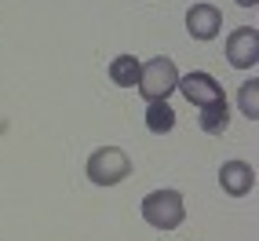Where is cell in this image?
<instances>
[{
  "instance_id": "9c48e42d",
  "label": "cell",
  "mask_w": 259,
  "mask_h": 241,
  "mask_svg": "<svg viewBox=\"0 0 259 241\" xmlns=\"http://www.w3.org/2000/svg\"><path fill=\"white\" fill-rule=\"evenodd\" d=\"M139 77H143V62L135 59V55H117L110 62V81L120 84V88H135Z\"/></svg>"
},
{
  "instance_id": "52a82bcc",
  "label": "cell",
  "mask_w": 259,
  "mask_h": 241,
  "mask_svg": "<svg viewBox=\"0 0 259 241\" xmlns=\"http://www.w3.org/2000/svg\"><path fill=\"white\" fill-rule=\"evenodd\" d=\"M219 186H223L230 197H245V194H252V186H255V172H252V165H245V161H227V165L219 168Z\"/></svg>"
},
{
  "instance_id": "3957f363",
  "label": "cell",
  "mask_w": 259,
  "mask_h": 241,
  "mask_svg": "<svg viewBox=\"0 0 259 241\" xmlns=\"http://www.w3.org/2000/svg\"><path fill=\"white\" fill-rule=\"evenodd\" d=\"M176 84H179V70H176V62H171L168 55H157V59H150V62L143 66V77H139L143 99L157 102V99H164L168 92H176Z\"/></svg>"
},
{
  "instance_id": "6da1fadb",
  "label": "cell",
  "mask_w": 259,
  "mask_h": 241,
  "mask_svg": "<svg viewBox=\"0 0 259 241\" xmlns=\"http://www.w3.org/2000/svg\"><path fill=\"white\" fill-rule=\"evenodd\" d=\"M143 216H146L150 227H157V230H176L186 219L183 194L179 190H153V194H146L143 197Z\"/></svg>"
},
{
  "instance_id": "ba28073f",
  "label": "cell",
  "mask_w": 259,
  "mask_h": 241,
  "mask_svg": "<svg viewBox=\"0 0 259 241\" xmlns=\"http://www.w3.org/2000/svg\"><path fill=\"white\" fill-rule=\"evenodd\" d=\"M201 132H208V135H223L227 132V125H230V102L227 99H215V102H208V106H201Z\"/></svg>"
},
{
  "instance_id": "7a4b0ae2",
  "label": "cell",
  "mask_w": 259,
  "mask_h": 241,
  "mask_svg": "<svg viewBox=\"0 0 259 241\" xmlns=\"http://www.w3.org/2000/svg\"><path fill=\"white\" fill-rule=\"evenodd\" d=\"M128 176H132V161H128V153L117 150V146H102L88 157V179L99 183V186H117Z\"/></svg>"
},
{
  "instance_id": "5b68a950",
  "label": "cell",
  "mask_w": 259,
  "mask_h": 241,
  "mask_svg": "<svg viewBox=\"0 0 259 241\" xmlns=\"http://www.w3.org/2000/svg\"><path fill=\"white\" fill-rule=\"evenodd\" d=\"M179 92L194 102V106H208V102H215V99H227L223 88H219V81L208 77V73H186V77H179Z\"/></svg>"
},
{
  "instance_id": "30bf717a",
  "label": "cell",
  "mask_w": 259,
  "mask_h": 241,
  "mask_svg": "<svg viewBox=\"0 0 259 241\" xmlns=\"http://www.w3.org/2000/svg\"><path fill=\"white\" fill-rule=\"evenodd\" d=\"M146 128H150V132H157V135L171 132V128H176V110H171L164 99L150 102V110H146Z\"/></svg>"
},
{
  "instance_id": "7c38bea8",
  "label": "cell",
  "mask_w": 259,
  "mask_h": 241,
  "mask_svg": "<svg viewBox=\"0 0 259 241\" xmlns=\"http://www.w3.org/2000/svg\"><path fill=\"white\" fill-rule=\"evenodd\" d=\"M237 4H241V8H255V4H259V0H237Z\"/></svg>"
},
{
  "instance_id": "277c9868",
  "label": "cell",
  "mask_w": 259,
  "mask_h": 241,
  "mask_svg": "<svg viewBox=\"0 0 259 241\" xmlns=\"http://www.w3.org/2000/svg\"><path fill=\"white\" fill-rule=\"evenodd\" d=\"M227 59H230V66H237V70H248V66L259 62V33L252 26H241V29L230 33Z\"/></svg>"
},
{
  "instance_id": "8992f818",
  "label": "cell",
  "mask_w": 259,
  "mask_h": 241,
  "mask_svg": "<svg viewBox=\"0 0 259 241\" xmlns=\"http://www.w3.org/2000/svg\"><path fill=\"white\" fill-rule=\"evenodd\" d=\"M219 26H223V15L212 4H194V8L186 11V33L194 41H212L215 33H219Z\"/></svg>"
},
{
  "instance_id": "8fae6325",
  "label": "cell",
  "mask_w": 259,
  "mask_h": 241,
  "mask_svg": "<svg viewBox=\"0 0 259 241\" xmlns=\"http://www.w3.org/2000/svg\"><path fill=\"white\" fill-rule=\"evenodd\" d=\"M237 106H241V113L245 117H259V81H248L245 88L237 92Z\"/></svg>"
}]
</instances>
